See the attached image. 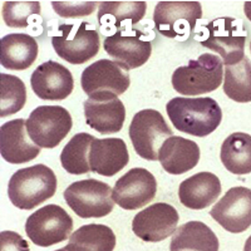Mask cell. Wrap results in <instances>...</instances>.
<instances>
[{
	"instance_id": "7a4b0ae2",
	"label": "cell",
	"mask_w": 251,
	"mask_h": 251,
	"mask_svg": "<svg viewBox=\"0 0 251 251\" xmlns=\"http://www.w3.org/2000/svg\"><path fill=\"white\" fill-rule=\"evenodd\" d=\"M55 191V174L42 163L18 170L8 185L9 200L20 210H33L54 196Z\"/></svg>"
},
{
	"instance_id": "9a60e30c",
	"label": "cell",
	"mask_w": 251,
	"mask_h": 251,
	"mask_svg": "<svg viewBox=\"0 0 251 251\" xmlns=\"http://www.w3.org/2000/svg\"><path fill=\"white\" fill-rule=\"evenodd\" d=\"M178 212L174 206L157 202L138 212L132 221L134 235L146 243H160L177 230Z\"/></svg>"
},
{
	"instance_id": "6da1fadb",
	"label": "cell",
	"mask_w": 251,
	"mask_h": 251,
	"mask_svg": "<svg viewBox=\"0 0 251 251\" xmlns=\"http://www.w3.org/2000/svg\"><path fill=\"white\" fill-rule=\"evenodd\" d=\"M166 111L177 131L196 137L211 134L223 121L219 103L210 97H176L167 103Z\"/></svg>"
},
{
	"instance_id": "3957f363",
	"label": "cell",
	"mask_w": 251,
	"mask_h": 251,
	"mask_svg": "<svg viewBox=\"0 0 251 251\" xmlns=\"http://www.w3.org/2000/svg\"><path fill=\"white\" fill-rule=\"evenodd\" d=\"M223 59L205 53L191 59L187 66L178 67L172 75V87L183 96H200L219 88L223 83Z\"/></svg>"
},
{
	"instance_id": "e575fe53",
	"label": "cell",
	"mask_w": 251,
	"mask_h": 251,
	"mask_svg": "<svg viewBox=\"0 0 251 251\" xmlns=\"http://www.w3.org/2000/svg\"><path fill=\"white\" fill-rule=\"evenodd\" d=\"M55 251H68L66 249V246H64V248H62V249H58V250H55Z\"/></svg>"
},
{
	"instance_id": "52a82bcc",
	"label": "cell",
	"mask_w": 251,
	"mask_h": 251,
	"mask_svg": "<svg viewBox=\"0 0 251 251\" xmlns=\"http://www.w3.org/2000/svg\"><path fill=\"white\" fill-rule=\"evenodd\" d=\"M128 133L136 153L147 161L158 160L162 143L172 137V129L162 114L154 109H143L134 114Z\"/></svg>"
},
{
	"instance_id": "f546056e",
	"label": "cell",
	"mask_w": 251,
	"mask_h": 251,
	"mask_svg": "<svg viewBox=\"0 0 251 251\" xmlns=\"http://www.w3.org/2000/svg\"><path fill=\"white\" fill-rule=\"evenodd\" d=\"M35 15L40 17L38 1H6L3 5L4 22L10 28H28Z\"/></svg>"
},
{
	"instance_id": "9c48e42d",
	"label": "cell",
	"mask_w": 251,
	"mask_h": 251,
	"mask_svg": "<svg viewBox=\"0 0 251 251\" xmlns=\"http://www.w3.org/2000/svg\"><path fill=\"white\" fill-rule=\"evenodd\" d=\"M73 121L64 107L39 106L26 120L29 137L39 147L54 149L72 129Z\"/></svg>"
},
{
	"instance_id": "1f68e13d",
	"label": "cell",
	"mask_w": 251,
	"mask_h": 251,
	"mask_svg": "<svg viewBox=\"0 0 251 251\" xmlns=\"http://www.w3.org/2000/svg\"><path fill=\"white\" fill-rule=\"evenodd\" d=\"M0 251H30L28 243L14 231L0 232Z\"/></svg>"
},
{
	"instance_id": "e0dca14e",
	"label": "cell",
	"mask_w": 251,
	"mask_h": 251,
	"mask_svg": "<svg viewBox=\"0 0 251 251\" xmlns=\"http://www.w3.org/2000/svg\"><path fill=\"white\" fill-rule=\"evenodd\" d=\"M23 118L9 121L0 128V153L9 163H25L40 153L39 146L29 137Z\"/></svg>"
},
{
	"instance_id": "603a6c76",
	"label": "cell",
	"mask_w": 251,
	"mask_h": 251,
	"mask_svg": "<svg viewBox=\"0 0 251 251\" xmlns=\"http://www.w3.org/2000/svg\"><path fill=\"white\" fill-rule=\"evenodd\" d=\"M98 22L103 31H121L132 29L146 14L147 4L145 1L112 3L103 1L98 4Z\"/></svg>"
},
{
	"instance_id": "cb8c5ba5",
	"label": "cell",
	"mask_w": 251,
	"mask_h": 251,
	"mask_svg": "<svg viewBox=\"0 0 251 251\" xmlns=\"http://www.w3.org/2000/svg\"><path fill=\"white\" fill-rule=\"evenodd\" d=\"M170 251H219V240L206 224L188 221L175 231Z\"/></svg>"
},
{
	"instance_id": "ffe728a7",
	"label": "cell",
	"mask_w": 251,
	"mask_h": 251,
	"mask_svg": "<svg viewBox=\"0 0 251 251\" xmlns=\"http://www.w3.org/2000/svg\"><path fill=\"white\" fill-rule=\"evenodd\" d=\"M221 194L219 177L211 172H200L182 181L178 187V199L191 210H203L212 205Z\"/></svg>"
},
{
	"instance_id": "4dcf8cb0",
	"label": "cell",
	"mask_w": 251,
	"mask_h": 251,
	"mask_svg": "<svg viewBox=\"0 0 251 251\" xmlns=\"http://www.w3.org/2000/svg\"><path fill=\"white\" fill-rule=\"evenodd\" d=\"M98 4L94 1H68V3H55L53 1L51 6L54 12L63 18L86 17L93 13Z\"/></svg>"
},
{
	"instance_id": "8992f818",
	"label": "cell",
	"mask_w": 251,
	"mask_h": 251,
	"mask_svg": "<svg viewBox=\"0 0 251 251\" xmlns=\"http://www.w3.org/2000/svg\"><path fill=\"white\" fill-rule=\"evenodd\" d=\"M59 34L51 38V46L62 59L71 64H83L100 50V34L86 22L60 24Z\"/></svg>"
},
{
	"instance_id": "7402d4cb",
	"label": "cell",
	"mask_w": 251,
	"mask_h": 251,
	"mask_svg": "<svg viewBox=\"0 0 251 251\" xmlns=\"http://www.w3.org/2000/svg\"><path fill=\"white\" fill-rule=\"evenodd\" d=\"M38 57L37 40L28 34L13 33L0 40V63L9 71H25Z\"/></svg>"
},
{
	"instance_id": "5b68a950",
	"label": "cell",
	"mask_w": 251,
	"mask_h": 251,
	"mask_svg": "<svg viewBox=\"0 0 251 251\" xmlns=\"http://www.w3.org/2000/svg\"><path fill=\"white\" fill-rule=\"evenodd\" d=\"M112 191L108 183L88 178L71 183L63 196L75 215L82 219H91L111 214L114 206Z\"/></svg>"
},
{
	"instance_id": "d6986e66",
	"label": "cell",
	"mask_w": 251,
	"mask_h": 251,
	"mask_svg": "<svg viewBox=\"0 0 251 251\" xmlns=\"http://www.w3.org/2000/svg\"><path fill=\"white\" fill-rule=\"evenodd\" d=\"M158 161L170 175H182L200 161V147L196 142L181 136H172L161 146Z\"/></svg>"
},
{
	"instance_id": "d6a6232c",
	"label": "cell",
	"mask_w": 251,
	"mask_h": 251,
	"mask_svg": "<svg viewBox=\"0 0 251 251\" xmlns=\"http://www.w3.org/2000/svg\"><path fill=\"white\" fill-rule=\"evenodd\" d=\"M244 12H245L246 18L251 22V1L244 4Z\"/></svg>"
},
{
	"instance_id": "4fadbf2b",
	"label": "cell",
	"mask_w": 251,
	"mask_h": 251,
	"mask_svg": "<svg viewBox=\"0 0 251 251\" xmlns=\"http://www.w3.org/2000/svg\"><path fill=\"white\" fill-rule=\"evenodd\" d=\"M210 216L226 231L240 234L251 226V190L237 186L230 188L211 208Z\"/></svg>"
},
{
	"instance_id": "484cf974",
	"label": "cell",
	"mask_w": 251,
	"mask_h": 251,
	"mask_svg": "<svg viewBox=\"0 0 251 251\" xmlns=\"http://www.w3.org/2000/svg\"><path fill=\"white\" fill-rule=\"evenodd\" d=\"M116 235L112 228L100 224H89L75 230L66 246L68 251H113Z\"/></svg>"
},
{
	"instance_id": "277c9868",
	"label": "cell",
	"mask_w": 251,
	"mask_h": 251,
	"mask_svg": "<svg viewBox=\"0 0 251 251\" xmlns=\"http://www.w3.org/2000/svg\"><path fill=\"white\" fill-rule=\"evenodd\" d=\"M131 84L128 71L114 60L100 59L87 67L80 77V86L89 100H114Z\"/></svg>"
},
{
	"instance_id": "8fae6325",
	"label": "cell",
	"mask_w": 251,
	"mask_h": 251,
	"mask_svg": "<svg viewBox=\"0 0 251 251\" xmlns=\"http://www.w3.org/2000/svg\"><path fill=\"white\" fill-rule=\"evenodd\" d=\"M202 18V8L199 1H160L153 12V23L157 31L167 38L187 39Z\"/></svg>"
},
{
	"instance_id": "5bb4252c",
	"label": "cell",
	"mask_w": 251,
	"mask_h": 251,
	"mask_svg": "<svg viewBox=\"0 0 251 251\" xmlns=\"http://www.w3.org/2000/svg\"><path fill=\"white\" fill-rule=\"evenodd\" d=\"M156 192L157 182L153 175L142 167H136L118 178L112 199L125 210H137L151 202Z\"/></svg>"
},
{
	"instance_id": "4316f807",
	"label": "cell",
	"mask_w": 251,
	"mask_h": 251,
	"mask_svg": "<svg viewBox=\"0 0 251 251\" xmlns=\"http://www.w3.org/2000/svg\"><path fill=\"white\" fill-rule=\"evenodd\" d=\"M94 137L89 133H77L71 138L60 153L62 167L71 175H83L91 171L89 150Z\"/></svg>"
},
{
	"instance_id": "d590c367",
	"label": "cell",
	"mask_w": 251,
	"mask_h": 251,
	"mask_svg": "<svg viewBox=\"0 0 251 251\" xmlns=\"http://www.w3.org/2000/svg\"><path fill=\"white\" fill-rule=\"evenodd\" d=\"M250 51H251V42H250Z\"/></svg>"
},
{
	"instance_id": "f1b7e54d",
	"label": "cell",
	"mask_w": 251,
	"mask_h": 251,
	"mask_svg": "<svg viewBox=\"0 0 251 251\" xmlns=\"http://www.w3.org/2000/svg\"><path fill=\"white\" fill-rule=\"evenodd\" d=\"M26 102V88L20 78L0 75V116L8 117L23 108Z\"/></svg>"
},
{
	"instance_id": "ac0fdd59",
	"label": "cell",
	"mask_w": 251,
	"mask_h": 251,
	"mask_svg": "<svg viewBox=\"0 0 251 251\" xmlns=\"http://www.w3.org/2000/svg\"><path fill=\"white\" fill-rule=\"evenodd\" d=\"M129 161L127 146L122 138H94L89 150L91 171L112 177L125 169Z\"/></svg>"
},
{
	"instance_id": "44dd1931",
	"label": "cell",
	"mask_w": 251,
	"mask_h": 251,
	"mask_svg": "<svg viewBox=\"0 0 251 251\" xmlns=\"http://www.w3.org/2000/svg\"><path fill=\"white\" fill-rule=\"evenodd\" d=\"M86 122L91 128L102 134L117 133L122 129L126 120V109L118 98L96 100H88L83 103Z\"/></svg>"
},
{
	"instance_id": "83f0119b",
	"label": "cell",
	"mask_w": 251,
	"mask_h": 251,
	"mask_svg": "<svg viewBox=\"0 0 251 251\" xmlns=\"http://www.w3.org/2000/svg\"><path fill=\"white\" fill-rule=\"evenodd\" d=\"M224 92L237 103L251 102V63L248 57L234 66H226Z\"/></svg>"
},
{
	"instance_id": "7c38bea8",
	"label": "cell",
	"mask_w": 251,
	"mask_h": 251,
	"mask_svg": "<svg viewBox=\"0 0 251 251\" xmlns=\"http://www.w3.org/2000/svg\"><path fill=\"white\" fill-rule=\"evenodd\" d=\"M104 50L126 71L138 68L150 59L152 44L142 31L128 29L116 31L104 39Z\"/></svg>"
},
{
	"instance_id": "d4e9b609",
	"label": "cell",
	"mask_w": 251,
	"mask_h": 251,
	"mask_svg": "<svg viewBox=\"0 0 251 251\" xmlns=\"http://www.w3.org/2000/svg\"><path fill=\"white\" fill-rule=\"evenodd\" d=\"M221 162L228 172L248 175L251 172V136L244 132L231 133L224 141L220 152Z\"/></svg>"
},
{
	"instance_id": "ba28073f",
	"label": "cell",
	"mask_w": 251,
	"mask_h": 251,
	"mask_svg": "<svg viewBox=\"0 0 251 251\" xmlns=\"http://www.w3.org/2000/svg\"><path fill=\"white\" fill-rule=\"evenodd\" d=\"M207 33L201 46L216 51L226 66H234L245 58L246 30L243 23L234 18H219L205 26Z\"/></svg>"
},
{
	"instance_id": "836d02e7",
	"label": "cell",
	"mask_w": 251,
	"mask_h": 251,
	"mask_svg": "<svg viewBox=\"0 0 251 251\" xmlns=\"http://www.w3.org/2000/svg\"><path fill=\"white\" fill-rule=\"evenodd\" d=\"M244 251H251V235L249 236V239L246 240L245 246H244Z\"/></svg>"
},
{
	"instance_id": "2e32d148",
	"label": "cell",
	"mask_w": 251,
	"mask_h": 251,
	"mask_svg": "<svg viewBox=\"0 0 251 251\" xmlns=\"http://www.w3.org/2000/svg\"><path fill=\"white\" fill-rule=\"evenodd\" d=\"M30 86L40 100H63L73 92L75 80L68 68L54 60H47L33 72Z\"/></svg>"
},
{
	"instance_id": "30bf717a",
	"label": "cell",
	"mask_w": 251,
	"mask_h": 251,
	"mask_svg": "<svg viewBox=\"0 0 251 251\" xmlns=\"http://www.w3.org/2000/svg\"><path fill=\"white\" fill-rule=\"evenodd\" d=\"M73 230V220L58 205H47L30 215L25 221V232L30 241L40 248L55 245L67 239Z\"/></svg>"
}]
</instances>
